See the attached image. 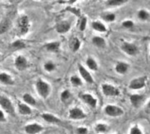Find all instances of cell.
I'll list each match as a JSON object with an SVG mask.
<instances>
[{"mask_svg":"<svg viewBox=\"0 0 150 134\" xmlns=\"http://www.w3.org/2000/svg\"><path fill=\"white\" fill-rule=\"evenodd\" d=\"M6 121H7V119H6V116H5L4 110H0V123H5Z\"/></svg>","mask_w":150,"mask_h":134,"instance_id":"39","label":"cell"},{"mask_svg":"<svg viewBox=\"0 0 150 134\" xmlns=\"http://www.w3.org/2000/svg\"><path fill=\"white\" fill-rule=\"evenodd\" d=\"M147 111H148V112H150V101L148 102V104H147Z\"/></svg>","mask_w":150,"mask_h":134,"instance_id":"40","label":"cell"},{"mask_svg":"<svg viewBox=\"0 0 150 134\" xmlns=\"http://www.w3.org/2000/svg\"><path fill=\"white\" fill-rule=\"evenodd\" d=\"M66 10H67V11H70L71 12H72L74 13L75 15H76L78 17H81L82 15H81V12L80 9H78L76 8H71V7H67Z\"/></svg>","mask_w":150,"mask_h":134,"instance_id":"35","label":"cell"},{"mask_svg":"<svg viewBox=\"0 0 150 134\" xmlns=\"http://www.w3.org/2000/svg\"><path fill=\"white\" fill-rule=\"evenodd\" d=\"M79 98H81L83 102H85V104L89 105L90 107L92 108H96L98 104L97 99L95 98H93L91 94L89 93H80L79 95Z\"/></svg>","mask_w":150,"mask_h":134,"instance_id":"9","label":"cell"},{"mask_svg":"<svg viewBox=\"0 0 150 134\" xmlns=\"http://www.w3.org/2000/svg\"><path fill=\"white\" fill-rule=\"evenodd\" d=\"M91 26L92 28L96 30L98 32H101L104 33L107 31V27L106 25L101 21H98V20H95V21H93L92 24H91Z\"/></svg>","mask_w":150,"mask_h":134,"instance_id":"22","label":"cell"},{"mask_svg":"<svg viewBox=\"0 0 150 134\" xmlns=\"http://www.w3.org/2000/svg\"><path fill=\"white\" fill-rule=\"evenodd\" d=\"M60 45H61L60 42H58V41H53V42H50V43H46L45 45V48L49 52H51V53H57L59 51V48H60Z\"/></svg>","mask_w":150,"mask_h":134,"instance_id":"18","label":"cell"},{"mask_svg":"<svg viewBox=\"0 0 150 134\" xmlns=\"http://www.w3.org/2000/svg\"><path fill=\"white\" fill-rule=\"evenodd\" d=\"M86 65L89 67V69L93 71H96L98 69V65L96 61L92 58V57H88L87 60H86Z\"/></svg>","mask_w":150,"mask_h":134,"instance_id":"25","label":"cell"},{"mask_svg":"<svg viewBox=\"0 0 150 134\" xmlns=\"http://www.w3.org/2000/svg\"><path fill=\"white\" fill-rule=\"evenodd\" d=\"M14 65H15L16 69H18L20 71H23V70L28 68L29 63L25 57H23V56H18L15 59Z\"/></svg>","mask_w":150,"mask_h":134,"instance_id":"11","label":"cell"},{"mask_svg":"<svg viewBox=\"0 0 150 134\" xmlns=\"http://www.w3.org/2000/svg\"><path fill=\"white\" fill-rule=\"evenodd\" d=\"M17 109H18L19 114L21 115H30L32 114L31 108L25 103H19Z\"/></svg>","mask_w":150,"mask_h":134,"instance_id":"19","label":"cell"},{"mask_svg":"<svg viewBox=\"0 0 150 134\" xmlns=\"http://www.w3.org/2000/svg\"><path fill=\"white\" fill-rule=\"evenodd\" d=\"M92 43L98 48H104L106 47V41L103 38L94 36L92 38Z\"/></svg>","mask_w":150,"mask_h":134,"instance_id":"21","label":"cell"},{"mask_svg":"<svg viewBox=\"0 0 150 134\" xmlns=\"http://www.w3.org/2000/svg\"><path fill=\"white\" fill-rule=\"evenodd\" d=\"M130 68V65L124 61H118L117 65L115 66L116 72L120 74H125L127 73L128 69Z\"/></svg>","mask_w":150,"mask_h":134,"instance_id":"16","label":"cell"},{"mask_svg":"<svg viewBox=\"0 0 150 134\" xmlns=\"http://www.w3.org/2000/svg\"><path fill=\"white\" fill-rule=\"evenodd\" d=\"M76 133L78 134H87L88 128H84V127H80V128H76Z\"/></svg>","mask_w":150,"mask_h":134,"instance_id":"38","label":"cell"},{"mask_svg":"<svg viewBox=\"0 0 150 134\" xmlns=\"http://www.w3.org/2000/svg\"><path fill=\"white\" fill-rule=\"evenodd\" d=\"M104 113L110 117H120L124 114V110L115 105H108L104 108Z\"/></svg>","mask_w":150,"mask_h":134,"instance_id":"3","label":"cell"},{"mask_svg":"<svg viewBox=\"0 0 150 134\" xmlns=\"http://www.w3.org/2000/svg\"><path fill=\"white\" fill-rule=\"evenodd\" d=\"M87 117L83 110L79 107H74L69 110V118L72 120H81Z\"/></svg>","mask_w":150,"mask_h":134,"instance_id":"8","label":"cell"},{"mask_svg":"<svg viewBox=\"0 0 150 134\" xmlns=\"http://www.w3.org/2000/svg\"><path fill=\"white\" fill-rule=\"evenodd\" d=\"M22 100L28 106H36V101L30 94L25 93L23 95V97H22Z\"/></svg>","mask_w":150,"mask_h":134,"instance_id":"23","label":"cell"},{"mask_svg":"<svg viewBox=\"0 0 150 134\" xmlns=\"http://www.w3.org/2000/svg\"><path fill=\"white\" fill-rule=\"evenodd\" d=\"M0 106L7 114H10L12 116H15L16 111L15 107L13 106L11 100L6 96H0Z\"/></svg>","mask_w":150,"mask_h":134,"instance_id":"2","label":"cell"},{"mask_svg":"<svg viewBox=\"0 0 150 134\" xmlns=\"http://www.w3.org/2000/svg\"><path fill=\"white\" fill-rule=\"evenodd\" d=\"M11 47L14 49H23L25 48V43L23 41L16 40L12 43Z\"/></svg>","mask_w":150,"mask_h":134,"instance_id":"31","label":"cell"},{"mask_svg":"<svg viewBox=\"0 0 150 134\" xmlns=\"http://www.w3.org/2000/svg\"><path fill=\"white\" fill-rule=\"evenodd\" d=\"M121 49L129 56H136L139 53L138 47L132 43L123 42L121 46Z\"/></svg>","mask_w":150,"mask_h":134,"instance_id":"7","label":"cell"},{"mask_svg":"<svg viewBox=\"0 0 150 134\" xmlns=\"http://www.w3.org/2000/svg\"><path fill=\"white\" fill-rule=\"evenodd\" d=\"M24 130L27 134H39L44 130V127L41 126L39 123H33L27 124L25 127Z\"/></svg>","mask_w":150,"mask_h":134,"instance_id":"10","label":"cell"},{"mask_svg":"<svg viewBox=\"0 0 150 134\" xmlns=\"http://www.w3.org/2000/svg\"><path fill=\"white\" fill-rule=\"evenodd\" d=\"M0 83L4 85H8V86H11L13 85L15 83L14 82V79L13 78L8 74V73L6 72H2L0 73Z\"/></svg>","mask_w":150,"mask_h":134,"instance_id":"15","label":"cell"},{"mask_svg":"<svg viewBox=\"0 0 150 134\" xmlns=\"http://www.w3.org/2000/svg\"><path fill=\"white\" fill-rule=\"evenodd\" d=\"M102 19L105 20L107 22H112L116 20V15L114 13H111V12H106V13H103L101 15Z\"/></svg>","mask_w":150,"mask_h":134,"instance_id":"27","label":"cell"},{"mask_svg":"<svg viewBox=\"0 0 150 134\" xmlns=\"http://www.w3.org/2000/svg\"><path fill=\"white\" fill-rule=\"evenodd\" d=\"M55 29L57 30V33L59 34H65L68 32L71 29V23L67 20H61L59 22H57Z\"/></svg>","mask_w":150,"mask_h":134,"instance_id":"14","label":"cell"},{"mask_svg":"<svg viewBox=\"0 0 150 134\" xmlns=\"http://www.w3.org/2000/svg\"><path fill=\"white\" fill-rule=\"evenodd\" d=\"M77 0H69V1H68V3H69L70 4H74V3H75V2H76Z\"/></svg>","mask_w":150,"mask_h":134,"instance_id":"41","label":"cell"},{"mask_svg":"<svg viewBox=\"0 0 150 134\" xmlns=\"http://www.w3.org/2000/svg\"><path fill=\"white\" fill-rule=\"evenodd\" d=\"M78 69H79V72H80V74L81 75V77H82V79H83L86 83H90V84L93 83V82L94 81H93V77H92V75L90 74V73H89L87 69H85L83 65H78Z\"/></svg>","mask_w":150,"mask_h":134,"instance_id":"13","label":"cell"},{"mask_svg":"<svg viewBox=\"0 0 150 134\" xmlns=\"http://www.w3.org/2000/svg\"><path fill=\"white\" fill-rule=\"evenodd\" d=\"M147 77L141 76V77L134 78L129 83V88L130 90H139L144 88L146 86Z\"/></svg>","mask_w":150,"mask_h":134,"instance_id":"4","label":"cell"},{"mask_svg":"<svg viewBox=\"0 0 150 134\" xmlns=\"http://www.w3.org/2000/svg\"><path fill=\"white\" fill-rule=\"evenodd\" d=\"M137 16H138V18L139 20H148L150 18V14L149 12L144 10V9H141L139 10L137 13Z\"/></svg>","mask_w":150,"mask_h":134,"instance_id":"26","label":"cell"},{"mask_svg":"<svg viewBox=\"0 0 150 134\" xmlns=\"http://www.w3.org/2000/svg\"><path fill=\"white\" fill-rule=\"evenodd\" d=\"M122 25L126 29H130L134 27V22L131 20H126L122 22Z\"/></svg>","mask_w":150,"mask_h":134,"instance_id":"34","label":"cell"},{"mask_svg":"<svg viewBox=\"0 0 150 134\" xmlns=\"http://www.w3.org/2000/svg\"><path fill=\"white\" fill-rule=\"evenodd\" d=\"M102 92L106 97H117L120 95V90L109 83L102 84Z\"/></svg>","mask_w":150,"mask_h":134,"instance_id":"6","label":"cell"},{"mask_svg":"<svg viewBox=\"0 0 150 134\" xmlns=\"http://www.w3.org/2000/svg\"><path fill=\"white\" fill-rule=\"evenodd\" d=\"M145 99V96L142 94H132L130 96V104L134 108H139L142 105V103Z\"/></svg>","mask_w":150,"mask_h":134,"instance_id":"12","label":"cell"},{"mask_svg":"<svg viewBox=\"0 0 150 134\" xmlns=\"http://www.w3.org/2000/svg\"><path fill=\"white\" fill-rule=\"evenodd\" d=\"M71 93H70L69 90H64L62 93H61V100L62 102H64V103H67L68 102V100L71 99Z\"/></svg>","mask_w":150,"mask_h":134,"instance_id":"32","label":"cell"},{"mask_svg":"<svg viewBox=\"0 0 150 134\" xmlns=\"http://www.w3.org/2000/svg\"><path fill=\"white\" fill-rule=\"evenodd\" d=\"M35 88L40 98L46 99L49 98L51 93V86L47 82L44 81L43 79H38L35 83Z\"/></svg>","mask_w":150,"mask_h":134,"instance_id":"1","label":"cell"},{"mask_svg":"<svg viewBox=\"0 0 150 134\" xmlns=\"http://www.w3.org/2000/svg\"><path fill=\"white\" fill-rule=\"evenodd\" d=\"M81 40L77 38V37H71L70 39L69 40V47L71 50L73 52V53H76L77 52L80 48H81Z\"/></svg>","mask_w":150,"mask_h":134,"instance_id":"17","label":"cell"},{"mask_svg":"<svg viewBox=\"0 0 150 134\" xmlns=\"http://www.w3.org/2000/svg\"><path fill=\"white\" fill-rule=\"evenodd\" d=\"M129 134H143V132L138 125H134L130 129Z\"/></svg>","mask_w":150,"mask_h":134,"instance_id":"36","label":"cell"},{"mask_svg":"<svg viewBox=\"0 0 150 134\" xmlns=\"http://www.w3.org/2000/svg\"><path fill=\"white\" fill-rule=\"evenodd\" d=\"M130 0H107L106 5L108 7H118L128 3Z\"/></svg>","mask_w":150,"mask_h":134,"instance_id":"24","label":"cell"},{"mask_svg":"<svg viewBox=\"0 0 150 134\" xmlns=\"http://www.w3.org/2000/svg\"><path fill=\"white\" fill-rule=\"evenodd\" d=\"M41 117L45 120V122L50 123H61V120L56 117L55 115L50 114V113H44L41 114Z\"/></svg>","mask_w":150,"mask_h":134,"instance_id":"20","label":"cell"},{"mask_svg":"<svg viewBox=\"0 0 150 134\" xmlns=\"http://www.w3.org/2000/svg\"><path fill=\"white\" fill-rule=\"evenodd\" d=\"M70 80H71V84L74 86V87H80L81 86L83 83H82V81H81V79L80 78L76 76V75H72L71 79H70Z\"/></svg>","mask_w":150,"mask_h":134,"instance_id":"30","label":"cell"},{"mask_svg":"<svg viewBox=\"0 0 150 134\" xmlns=\"http://www.w3.org/2000/svg\"><path fill=\"white\" fill-rule=\"evenodd\" d=\"M86 25H87V18L86 16H82L79 17V21H78V28L81 31H84L86 28Z\"/></svg>","mask_w":150,"mask_h":134,"instance_id":"28","label":"cell"},{"mask_svg":"<svg viewBox=\"0 0 150 134\" xmlns=\"http://www.w3.org/2000/svg\"><path fill=\"white\" fill-rule=\"evenodd\" d=\"M55 67L56 65L53 64V62L51 61H49V62H46L44 65V68L47 71V72H51V71H53L55 69Z\"/></svg>","mask_w":150,"mask_h":134,"instance_id":"33","label":"cell"},{"mask_svg":"<svg viewBox=\"0 0 150 134\" xmlns=\"http://www.w3.org/2000/svg\"><path fill=\"white\" fill-rule=\"evenodd\" d=\"M95 131L100 133H106L108 131V126L105 123H97L95 126Z\"/></svg>","mask_w":150,"mask_h":134,"instance_id":"29","label":"cell"},{"mask_svg":"<svg viewBox=\"0 0 150 134\" xmlns=\"http://www.w3.org/2000/svg\"><path fill=\"white\" fill-rule=\"evenodd\" d=\"M17 27H18V31L19 34L21 35H24L27 34L29 31V27H30V22H29V18L27 16H21L17 20Z\"/></svg>","mask_w":150,"mask_h":134,"instance_id":"5","label":"cell"},{"mask_svg":"<svg viewBox=\"0 0 150 134\" xmlns=\"http://www.w3.org/2000/svg\"><path fill=\"white\" fill-rule=\"evenodd\" d=\"M8 21H3V22H0V34H3V33L6 32L8 29Z\"/></svg>","mask_w":150,"mask_h":134,"instance_id":"37","label":"cell"}]
</instances>
